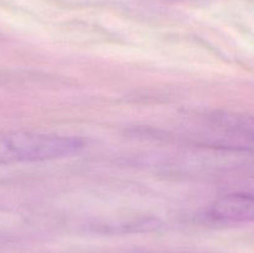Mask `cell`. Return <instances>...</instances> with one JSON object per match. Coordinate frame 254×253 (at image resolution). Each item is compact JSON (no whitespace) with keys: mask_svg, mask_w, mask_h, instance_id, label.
<instances>
[{"mask_svg":"<svg viewBox=\"0 0 254 253\" xmlns=\"http://www.w3.org/2000/svg\"><path fill=\"white\" fill-rule=\"evenodd\" d=\"M83 146V139L71 135L39 131L0 133V165L66 158Z\"/></svg>","mask_w":254,"mask_h":253,"instance_id":"1","label":"cell"},{"mask_svg":"<svg viewBox=\"0 0 254 253\" xmlns=\"http://www.w3.org/2000/svg\"><path fill=\"white\" fill-rule=\"evenodd\" d=\"M207 215L221 222H254V191L222 196L210 206Z\"/></svg>","mask_w":254,"mask_h":253,"instance_id":"2","label":"cell"},{"mask_svg":"<svg viewBox=\"0 0 254 253\" xmlns=\"http://www.w3.org/2000/svg\"><path fill=\"white\" fill-rule=\"evenodd\" d=\"M217 123L230 133L254 141V116L246 114H220Z\"/></svg>","mask_w":254,"mask_h":253,"instance_id":"3","label":"cell"}]
</instances>
